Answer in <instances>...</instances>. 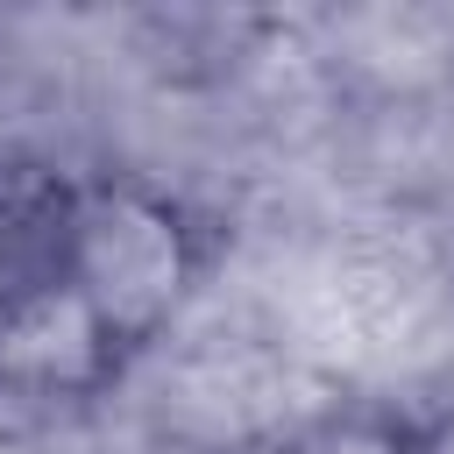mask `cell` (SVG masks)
<instances>
[{"mask_svg": "<svg viewBox=\"0 0 454 454\" xmlns=\"http://www.w3.org/2000/svg\"><path fill=\"white\" fill-rule=\"evenodd\" d=\"M50 270L92 305L135 362L206 284V227L184 199L142 177H78L50 199Z\"/></svg>", "mask_w": 454, "mask_h": 454, "instance_id": "cell-1", "label": "cell"}, {"mask_svg": "<svg viewBox=\"0 0 454 454\" xmlns=\"http://www.w3.org/2000/svg\"><path fill=\"white\" fill-rule=\"evenodd\" d=\"M121 369L128 355L57 270L0 277V404L7 411L92 404L121 383Z\"/></svg>", "mask_w": 454, "mask_h": 454, "instance_id": "cell-2", "label": "cell"}, {"mask_svg": "<svg viewBox=\"0 0 454 454\" xmlns=\"http://www.w3.org/2000/svg\"><path fill=\"white\" fill-rule=\"evenodd\" d=\"M411 440H419V419L355 404V411H319V419L277 433L262 454H411Z\"/></svg>", "mask_w": 454, "mask_h": 454, "instance_id": "cell-3", "label": "cell"}, {"mask_svg": "<svg viewBox=\"0 0 454 454\" xmlns=\"http://www.w3.org/2000/svg\"><path fill=\"white\" fill-rule=\"evenodd\" d=\"M411 454H454V411H440V419H419V440H411Z\"/></svg>", "mask_w": 454, "mask_h": 454, "instance_id": "cell-4", "label": "cell"}]
</instances>
